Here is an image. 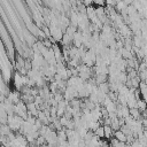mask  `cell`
<instances>
[{
	"instance_id": "cell-1",
	"label": "cell",
	"mask_w": 147,
	"mask_h": 147,
	"mask_svg": "<svg viewBox=\"0 0 147 147\" xmlns=\"http://www.w3.org/2000/svg\"><path fill=\"white\" fill-rule=\"evenodd\" d=\"M116 137H117V139H118V140H121V141H124V140H125V137L123 136V133H122V132H121V133H119V132H117V133H116Z\"/></svg>"
},
{
	"instance_id": "cell-2",
	"label": "cell",
	"mask_w": 147,
	"mask_h": 147,
	"mask_svg": "<svg viewBox=\"0 0 147 147\" xmlns=\"http://www.w3.org/2000/svg\"><path fill=\"white\" fill-rule=\"evenodd\" d=\"M98 134H99V136H103V129H102V127H99V130H98Z\"/></svg>"
}]
</instances>
